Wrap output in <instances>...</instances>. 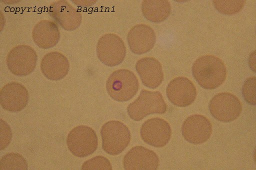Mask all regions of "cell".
<instances>
[{"instance_id":"6da1fadb","label":"cell","mask_w":256,"mask_h":170,"mask_svg":"<svg viewBox=\"0 0 256 170\" xmlns=\"http://www.w3.org/2000/svg\"><path fill=\"white\" fill-rule=\"evenodd\" d=\"M192 74L204 88L213 90L222 85L226 77V68L219 58L213 55L199 57L193 64Z\"/></svg>"},{"instance_id":"7a4b0ae2","label":"cell","mask_w":256,"mask_h":170,"mask_svg":"<svg viewBox=\"0 0 256 170\" xmlns=\"http://www.w3.org/2000/svg\"><path fill=\"white\" fill-rule=\"evenodd\" d=\"M139 82L132 71L120 69L114 72L108 78L106 88L109 96L116 101L126 102L137 93Z\"/></svg>"},{"instance_id":"3957f363","label":"cell","mask_w":256,"mask_h":170,"mask_svg":"<svg viewBox=\"0 0 256 170\" xmlns=\"http://www.w3.org/2000/svg\"><path fill=\"white\" fill-rule=\"evenodd\" d=\"M103 150L110 155L122 152L128 146L131 134L128 127L118 120L106 122L100 130Z\"/></svg>"},{"instance_id":"277c9868","label":"cell","mask_w":256,"mask_h":170,"mask_svg":"<svg viewBox=\"0 0 256 170\" xmlns=\"http://www.w3.org/2000/svg\"><path fill=\"white\" fill-rule=\"evenodd\" d=\"M166 110L167 104L160 92L144 90L127 108L129 116L135 121H140L150 114H164Z\"/></svg>"},{"instance_id":"5b68a950","label":"cell","mask_w":256,"mask_h":170,"mask_svg":"<svg viewBox=\"0 0 256 170\" xmlns=\"http://www.w3.org/2000/svg\"><path fill=\"white\" fill-rule=\"evenodd\" d=\"M68 149L73 155L84 158L94 153L98 148V140L92 128L84 125L77 126L68 134L66 138Z\"/></svg>"},{"instance_id":"8992f818","label":"cell","mask_w":256,"mask_h":170,"mask_svg":"<svg viewBox=\"0 0 256 170\" xmlns=\"http://www.w3.org/2000/svg\"><path fill=\"white\" fill-rule=\"evenodd\" d=\"M99 60L108 66L120 64L126 55V48L122 38L114 34H106L98 40L96 48Z\"/></svg>"},{"instance_id":"52a82bcc","label":"cell","mask_w":256,"mask_h":170,"mask_svg":"<svg viewBox=\"0 0 256 170\" xmlns=\"http://www.w3.org/2000/svg\"><path fill=\"white\" fill-rule=\"evenodd\" d=\"M37 60L36 52L31 46L25 44L14 47L6 58L8 69L19 76L30 74L36 66Z\"/></svg>"},{"instance_id":"ba28073f","label":"cell","mask_w":256,"mask_h":170,"mask_svg":"<svg viewBox=\"0 0 256 170\" xmlns=\"http://www.w3.org/2000/svg\"><path fill=\"white\" fill-rule=\"evenodd\" d=\"M212 116L222 122H230L236 119L242 111L238 98L230 92H221L214 96L209 104Z\"/></svg>"},{"instance_id":"9c48e42d","label":"cell","mask_w":256,"mask_h":170,"mask_svg":"<svg viewBox=\"0 0 256 170\" xmlns=\"http://www.w3.org/2000/svg\"><path fill=\"white\" fill-rule=\"evenodd\" d=\"M140 136L146 144L154 147L161 148L169 142L172 130L164 119L154 118L146 120L142 126Z\"/></svg>"},{"instance_id":"30bf717a","label":"cell","mask_w":256,"mask_h":170,"mask_svg":"<svg viewBox=\"0 0 256 170\" xmlns=\"http://www.w3.org/2000/svg\"><path fill=\"white\" fill-rule=\"evenodd\" d=\"M182 132L186 141L192 144H198L209 139L212 133V126L205 116L193 114L184 122Z\"/></svg>"},{"instance_id":"8fae6325","label":"cell","mask_w":256,"mask_h":170,"mask_svg":"<svg viewBox=\"0 0 256 170\" xmlns=\"http://www.w3.org/2000/svg\"><path fill=\"white\" fill-rule=\"evenodd\" d=\"M166 93L168 100L174 106L185 107L196 98V90L192 82L186 77H177L168 84Z\"/></svg>"},{"instance_id":"7c38bea8","label":"cell","mask_w":256,"mask_h":170,"mask_svg":"<svg viewBox=\"0 0 256 170\" xmlns=\"http://www.w3.org/2000/svg\"><path fill=\"white\" fill-rule=\"evenodd\" d=\"M48 12L64 30L67 31L77 29L82 23L80 12L66 0H58L50 4Z\"/></svg>"},{"instance_id":"4fadbf2b","label":"cell","mask_w":256,"mask_h":170,"mask_svg":"<svg viewBox=\"0 0 256 170\" xmlns=\"http://www.w3.org/2000/svg\"><path fill=\"white\" fill-rule=\"evenodd\" d=\"M123 164L126 170H156L159 166V158L154 151L136 146L124 156Z\"/></svg>"},{"instance_id":"5bb4252c","label":"cell","mask_w":256,"mask_h":170,"mask_svg":"<svg viewBox=\"0 0 256 170\" xmlns=\"http://www.w3.org/2000/svg\"><path fill=\"white\" fill-rule=\"evenodd\" d=\"M28 100L27 89L20 83L9 82L0 90V104L6 110L12 112H20L26 106Z\"/></svg>"},{"instance_id":"9a60e30c","label":"cell","mask_w":256,"mask_h":170,"mask_svg":"<svg viewBox=\"0 0 256 170\" xmlns=\"http://www.w3.org/2000/svg\"><path fill=\"white\" fill-rule=\"evenodd\" d=\"M127 41L133 53L142 54L148 52L153 48L156 41V35L149 26L138 24L130 30Z\"/></svg>"},{"instance_id":"2e32d148","label":"cell","mask_w":256,"mask_h":170,"mask_svg":"<svg viewBox=\"0 0 256 170\" xmlns=\"http://www.w3.org/2000/svg\"><path fill=\"white\" fill-rule=\"evenodd\" d=\"M69 62L66 57L58 52H51L46 54L40 64L43 75L51 80H58L68 72Z\"/></svg>"},{"instance_id":"e0dca14e","label":"cell","mask_w":256,"mask_h":170,"mask_svg":"<svg viewBox=\"0 0 256 170\" xmlns=\"http://www.w3.org/2000/svg\"><path fill=\"white\" fill-rule=\"evenodd\" d=\"M135 67L146 86L154 89L162 84L164 73L162 65L156 59L151 57L142 58L136 62Z\"/></svg>"},{"instance_id":"ac0fdd59","label":"cell","mask_w":256,"mask_h":170,"mask_svg":"<svg viewBox=\"0 0 256 170\" xmlns=\"http://www.w3.org/2000/svg\"><path fill=\"white\" fill-rule=\"evenodd\" d=\"M32 38L39 48L46 50L54 46L60 39V32L58 24L50 20H42L34 26Z\"/></svg>"},{"instance_id":"d6986e66","label":"cell","mask_w":256,"mask_h":170,"mask_svg":"<svg viewBox=\"0 0 256 170\" xmlns=\"http://www.w3.org/2000/svg\"><path fill=\"white\" fill-rule=\"evenodd\" d=\"M141 8L144 17L153 22L164 21L171 12L170 4L166 0H144Z\"/></svg>"},{"instance_id":"ffe728a7","label":"cell","mask_w":256,"mask_h":170,"mask_svg":"<svg viewBox=\"0 0 256 170\" xmlns=\"http://www.w3.org/2000/svg\"><path fill=\"white\" fill-rule=\"evenodd\" d=\"M28 164L26 160L17 153H9L3 156L0 160L1 170H26Z\"/></svg>"},{"instance_id":"44dd1931","label":"cell","mask_w":256,"mask_h":170,"mask_svg":"<svg viewBox=\"0 0 256 170\" xmlns=\"http://www.w3.org/2000/svg\"><path fill=\"white\" fill-rule=\"evenodd\" d=\"M246 0H214L212 3L215 8L220 13L226 15L237 14L244 8Z\"/></svg>"},{"instance_id":"7402d4cb","label":"cell","mask_w":256,"mask_h":170,"mask_svg":"<svg viewBox=\"0 0 256 170\" xmlns=\"http://www.w3.org/2000/svg\"><path fill=\"white\" fill-rule=\"evenodd\" d=\"M83 170H112L109 160L103 156H96L85 162L82 165Z\"/></svg>"},{"instance_id":"603a6c76","label":"cell","mask_w":256,"mask_h":170,"mask_svg":"<svg viewBox=\"0 0 256 170\" xmlns=\"http://www.w3.org/2000/svg\"><path fill=\"white\" fill-rule=\"evenodd\" d=\"M256 85L255 76L246 78L242 86V94L245 100L251 105H256Z\"/></svg>"},{"instance_id":"cb8c5ba5","label":"cell","mask_w":256,"mask_h":170,"mask_svg":"<svg viewBox=\"0 0 256 170\" xmlns=\"http://www.w3.org/2000/svg\"><path fill=\"white\" fill-rule=\"evenodd\" d=\"M0 150L4 149L10 143L12 138V132L8 125L0 120Z\"/></svg>"},{"instance_id":"d4e9b609","label":"cell","mask_w":256,"mask_h":170,"mask_svg":"<svg viewBox=\"0 0 256 170\" xmlns=\"http://www.w3.org/2000/svg\"><path fill=\"white\" fill-rule=\"evenodd\" d=\"M256 54L255 50L252 52L248 59V64L250 68L254 72L256 71Z\"/></svg>"}]
</instances>
